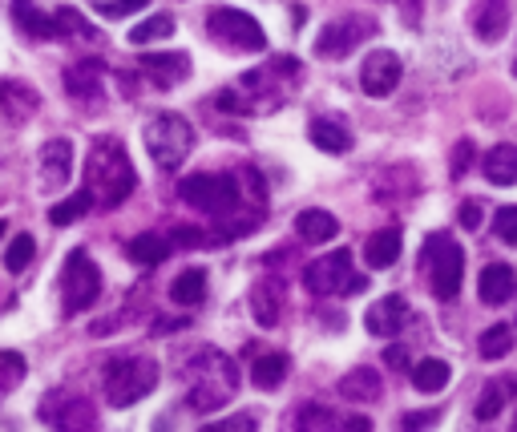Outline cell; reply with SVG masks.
<instances>
[{"mask_svg":"<svg viewBox=\"0 0 517 432\" xmlns=\"http://www.w3.org/2000/svg\"><path fill=\"white\" fill-rule=\"evenodd\" d=\"M138 186V174L122 150L118 138H97L85 162V194L93 198V206L101 210H114L122 206Z\"/></svg>","mask_w":517,"mask_h":432,"instance_id":"1","label":"cell"},{"mask_svg":"<svg viewBox=\"0 0 517 432\" xmlns=\"http://www.w3.org/2000/svg\"><path fill=\"white\" fill-rule=\"evenodd\" d=\"M186 380H190L186 404H190L194 412H215V408H223V404L235 396V388H239V368H235V360H227L223 352L206 348V352H198V356L186 364Z\"/></svg>","mask_w":517,"mask_h":432,"instance_id":"2","label":"cell"},{"mask_svg":"<svg viewBox=\"0 0 517 432\" xmlns=\"http://www.w3.org/2000/svg\"><path fill=\"white\" fill-rule=\"evenodd\" d=\"M142 142L158 162V170H178L194 150V130L182 114H154L142 130Z\"/></svg>","mask_w":517,"mask_h":432,"instance_id":"3","label":"cell"},{"mask_svg":"<svg viewBox=\"0 0 517 432\" xmlns=\"http://www.w3.org/2000/svg\"><path fill=\"white\" fill-rule=\"evenodd\" d=\"M178 194L186 206H194L202 214H215V219L235 214L243 206V190H239L235 174H190V178H182Z\"/></svg>","mask_w":517,"mask_h":432,"instance_id":"4","label":"cell"},{"mask_svg":"<svg viewBox=\"0 0 517 432\" xmlns=\"http://www.w3.org/2000/svg\"><path fill=\"white\" fill-rule=\"evenodd\" d=\"M158 384V360L150 356H126V360H114L106 368V400L114 408H130L138 400H146Z\"/></svg>","mask_w":517,"mask_h":432,"instance_id":"5","label":"cell"},{"mask_svg":"<svg viewBox=\"0 0 517 432\" xmlns=\"http://www.w3.org/2000/svg\"><path fill=\"white\" fill-rule=\"evenodd\" d=\"M425 267H429V283L437 299H457L461 291V275H465V251L453 243V235H429L425 243Z\"/></svg>","mask_w":517,"mask_h":432,"instance_id":"6","label":"cell"},{"mask_svg":"<svg viewBox=\"0 0 517 432\" xmlns=\"http://www.w3.org/2000/svg\"><path fill=\"white\" fill-rule=\"evenodd\" d=\"M303 283H307V291H316V295H360L368 287V279L352 271L348 251H332V255L316 259L312 267L303 271Z\"/></svg>","mask_w":517,"mask_h":432,"instance_id":"7","label":"cell"},{"mask_svg":"<svg viewBox=\"0 0 517 432\" xmlns=\"http://www.w3.org/2000/svg\"><path fill=\"white\" fill-rule=\"evenodd\" d=\"M206 29H211V37L219 45L239 49V53H263L267 49L263 25L243 9H215L211 17H206Z\"/></svg>","mask_w":517,"mask_h":432,"instance_id":"8","label":"cell"},{"mask_svg":"<svg viewBox=\"0 0 517 432\" xmlns=\"http://www.w3.org/2000/svg\"><path fill=\"white\" fill-rule=\"evenodd\" d=\"M101 295V275L93 267V259L85 251H69L65 259V271H61V299H65V311L77 315V311H89Z\"/></svg>","mask_w":517,"mask_h":432,"instance_id":"9","label":"cell"},{"mask_svg":"<svg viewBox=\"0 0 517 432\" xmlns=\"http://www.w3.org/2000/svg\"><path fill=\"white\" fill-rule=\"evenodd\" d=\"M376 33V21L372 17H344V21H332L320 37H316V53L320 57H348L360 41H368Z\"/></svg>","mask_w":517,"mask_h":432,"instance_id":"10","label":"cell"},{"mask_svg":"<svg viewBox=\"0 0 517 432\" xmlns=\"http://www.w3.org/2000/svg\"><path fill=\"white\" fill-rule=\"evenodd\" d=\"M41 420L49 428H97V412L85 396L73 392H49L41 404Z\"/></svg>","mask_w":517,"mask_h":432,"instance_id":"11","label":"cell"},{"mask_svg":"<svg viewBox=\"0 0 517 432\" xmlns=\"http://www.w3.org/2000/svg\"><path fill=\"white\" fill-rule=\"evenodd\" d=\"M400 73H404L400 57L388 53V49H376V53H368L364 65H360V85H364L368 97H388V93L400 85Z\"/></svg>","mask_w":517,"mask_h":432,"instance_id":"12","label":"cell"},{"mask_svg":"<svg viewBox=\"0 0 517 432\" xmlns=\"http://www.w3.org/2000/svg\"><path fill=\"white\" fill-rule=\"evenodd\" d=\"M404 323H408V303H404V295H384V299H376V303L364 311V328H368L372 336H380V340L400 336Z\"/></svg>","mask_w":517,"mask_h":432,"instance_id":"13","label":"cell"},{"mask_svg":"<svg viewBox=\"0 0 517 432\" xmlns=\"http://www.w3.org/2000/svg\"><path fill=\"white\" fill-rule=\"evenodd\" d=\"M138 69H142L158 89H174L178 81H186V77H190V61H186V53H146V57L138 61Z\"/></svg>","mask_w":517,"mask_h":432,"instance_id":"14","label":"cell"},{"mask_svg":"<svg viewBox=\"0 0 517 432\" xmlns=\"http://www.w3.org/2000/svg\"><path fill=\"white\" fill-rule=\"evenodd\" d=\"M37 166H41V182H45L49 190H61V186L69 182V174H73V146H69L65 138L45 142Z\"/></svg>","mask_w":517,"mask_h":432,"instance_id":"15","label":"cell"},{"mask_svg":"<svg viewBox=\"0 0 517 432\" xmlns=\"http://www.w3.org/2000/svg\"><path fill=\"white\" fill-rule=\"evenodd\" d=\"M37 105H41L37 89H29L21 81H0V118L5 122H13V126L29 122L37 114Z\"/></svg>","mask_w":517,"mask_h":432,"instance_id":"16","label":"cell"},{"mask_svg":"<svg viewBox=\"0 0 517 432\" xmlns=\"http://www.w3.org/2000/svg\"><path fill=\"white\" fill-rule=\"evenodd\" d=\"M509 29V0H477V9H473V33L493 45L501 41V33Z\"/></svg>","mask_w":517,"mask_h":432,"instance_id":"17","label":"cell"},{"mask_svg":"<svg viewBox=\"0 0 517 432\" xmlns=\"http://www.w3.org/2000/svg\"><path fill=\"white\" fill-rule=\"evenodd\" d=\"M513 287H517V279H513V267H509V263H489V267L481 271V279H477L481 303H489V307H501V303L513 295Z\"/></svg>","mask_w":517,"mask_h":432,"instance_id":"18","label":"cell"},{"mask_svg":"<svg viewBox=\"0 0 517 432\" xmlns=\"http://www.w3.org/2000/svg\"><path fill=\"white\" fill-rule=\"evenodd\" d=\"M101 73H106L101 61H77L65 69V89L77 101H93V97H101Z\"/></svg>","mask_w":517,"mask_h":432,"instance_id":"19","label":"cell"},{"mask_svg":"<svg viewBox=\"0 0 517 432\" xmlns=\"http://www.w3.org/2000/svg\"><path fill=\"white\" fill-rule=\"evenodd\" d=\"M295 231H299L303 243L320 247V243H332L340 235V223H336V214H328V210H303L295 219Z\"/></svg>","mask_w":517,"mask_h":432,"instance_id":"20","label":"cell"},{"mask_svg":"<svg viewBox=\"0 0 517 432\" xmlns=\"http://www.w3.org/2000/svg\"><path fill=\"white\" fill-rule=\"evenodd\" d=\"M481 170H485V178H489L493 186H517V146H513V142L493 146V150L485 154Z\"/></svg>","mask_w":517,"mask_h":432,"instance_id":"21","label":"cell"},{"mask_svg":"<svg viewBox=\"0 0 517 432\" xmlns=\"http://www.w3.org/2000/svg\"><path fill=\"white\" fill-rule=\"evenodd\" d=\"M364 259H368V267H372V271H388V267L400 259V231H396V227H384V231L368 235V243H364Z\"/></svg>","mask_w":517,"mask_h":432,"instance_id":"22","label":"cell"},{"mask_svg":"<svg viewBox=\"0 0 517 432\" xmlns=\"http://www.w3.org/2000/svg\"><path fill=\"white\" fill-rule=\"evenodd\" d=\"M251 311H255V319H259V328H275V323H279V315H283V291H279L275 279L255 283V291H251Z\"/></svg>","mask_w":517,"mask_h":432,"instance_id":"23","label":"cell"},{"mask_svg":"<svg viewBox=\"0 0 517 432\" xmlns=\"http://www.w3.org/2000/svg\"><path fill=\"white\" fill-rule=\"evenodd\" d=\"M13 21L33 37V41H53L57 37V21L45 17L33 0H13Z\"/></svg>","mask_w":517,"mask_h":432,"instance_id":"24","label":"cell"},{"mask_svg":"<svg viewBox=\"0 0 517 432\" xmlns=\"http://www.w3.org/2000/svg\"><path fill=\"white\" fill-rule=\"evenodd\" d=\"M517 396V380H489L485 384V392H481V400H477V420L481 424H489V420H497L501 416V408L509 404Z\"/></svg>","mask_w":517,"mask_h":432,"instance_id":"25","label":"cell"},{"mask_svg":"<svg viewBox=\"0 0 517 432\" xmlns=\"http://www.w3.org/2000/svg\"><path fill=\"white\" fill-rule=\"evenodd\" d=\"M340 396L356 400V404H372V400H380V376L372 368H356L340 380Z\"/></svg>","mask_w":517,"mask_h":432,"instance_id":"26","label":"cell"},{"mask_svg":"<svg viewBox=\"0 0 517 432\" xmlns=\"http://www.w3.org/2000/svg\"><path fill=\"white\" fill-rule=\"evenodd\" d=\"M170 299H174L178 307H198V303L206 299V271H202V267L182 271V275L170 283Z\"/></svg>","mask_w":517,"mask_h":432,"instance_id":"27","label":"cell"},{"mask_svg":"<svg viewBox=\"0 0 517 432\" xmlns=\"http://www.w3.org/2000/svg\"><path fill=\"white\" fill-rule=\"evenodd\" d=\"M166 255H170V239H162L154 231H142V235L130 239V259L142 263V267H158Z\"/></svg>","mask_w":517,"mask_h":432,"instance_id":"28","label":"cell"},{"mask_svg":"<svg viewBox=\"0 0 517 432\" xmlns=\"http://www.w3.org/2000/svg\"><path fill=\"white\" fill-rule=\"evenodd\" d=\"M283 376H287V356H283V352H263V356H255V368H251L255 388L271 392V388L283 384Z\"/></svg>","mask_w":517,"mask_h":432,"instance_id":"29","label":"cell"},{"mask_svg":"<svg viewBox=\"0 0 517 432\" xmlns=\"http://www.w3.org/2000/svg\"><path fill=\"white\" fill-rule=\"evenodd\" d=\"M312 142L324 150V154H348L352 150V134L340 126V122H312Z\"/></svg>","mask_w":517,"mask_h":432,"instance_id":"30","label":"cell"},{"mask_svg":"<svg viewBox=\"0 0 517 432\" xmlns=\"http://www.w3.org/2000/svg\"><path fill=\"white\" fill-rule=\"evenodd\" d=\"M449 364L445 360H421L417 368H412V388L417 392H441L449 384Z\"/></svg>","mask_w":517,"mask_h":432,"instance_id":"31","label":"cell"},{"mask_svg":"<svg viewBox=\"0 0 517 432\" xmlns=\"http://www.w3.org/2000/svg\"><path fill=\"white\" fill-rule=\"evenodd\" d=\"M509 348H513V328L509 323H493V328L481 332V344H477L481 360H501Z\"/></svg>","mask_w":517,"mask_h":432,"instance_id":"32","label":"cell"},{"mask_svg":"<svg viewBox=\"0 0 517 432\" xmlns=\"http://www.w3.org/2000/svg\"><path fill=\"white\" fill-rule=\"evenodd\" d=\"M93 210V198L81 190V194H73V198H65V202H57L53 210H49V223L53 227H69V223H77L81 214H89Z\"/></svg>","mask_w":517,"mask_h":432,"instance_id":"33","label":"cell"},{"mask_svg":"<svg viewBox=\"0 0 517 432\" xmlns=\"http://www.w3.org/2000/svg\"><path fill=\"white\" fill-rule=\"evenodd\" d=\"M170 33H174V17H170V13H158V17H150V21H142V25H134V29H130V45L166 41Z\"/></svg>","mask_w":517,"mask_h":432,"instance_id":"34","label":"cell"},{"mask_svg":"<svg viewBox=\"0 0 517 432\" xmlns=\"http://www.w3.org/2000/svg\"><path fill=\"white\" fill-rule=\"evenodd\" d=\"M53 21H57V37H65V33L77 37V41H93V37H97V29H93L77 9H61Z\"/></svg>","mask_w":517,"mask_h":432,"instance_id":"35","label":"cell"},{"mask_svg":"<svg viewBox=\"0 0 517 432\" xmlns=\"http://www.w3.org/2000/svg\"><path fill=\"white\" fill-rule=\"evenodd\" d=\"M33 255H37V247H33V235H17V239L9 243V251H5V267H9L13 275H21V271H29Z\"/></svg>","mask_w":517,"mask_h":432,"instance_id":"36","label":"cell"},{"mask_svg":"<svg viewBox=\"0 0 517 432\" xmlns=\"http://www.w3.org/2000/svg\"><path fill=\"white\" fill-rule=\"evenodd\" d=\"M493 235H497L505 247H517V206H501V210H497Z\"/></svg>","mask_w":517,"mask_h":432,"instance_id":"37","label":"cell"},{"mask_svg":"<svg viewBox=\"0 0 517 432\" xmlns=\"http://www.w3.org/2000/svg\"><path fill=\"white\" fill-rule=\"evenodd\" d=\"M146 5H150V0H101L97 13L110 17V21H122V17H130V13H142Z\"/></svg>","mask_w":517,"mask_h":432,"instance_id":"38","label":"cell"},{"mask_svg":"<svg viewBox=\"0 0 517 432\" xmlns=\"http://www.w3.org/2000/svg\"><path fill=\"white\" fill-rule=\"evenodd\" d=\"M295 428L307 432V428H340V424H336V416L328 408H303L299 420H295Z\"/></svg>","mask_w":517,"mask_h":432,"instance_id":"39","label":"cell"},{"mask_svg":"<svg viewBox=\"0 0 517 432\" xmlns=\"http://www.w3.org/2000/svg\"><path fill=\"white\" fill-rule=\"evenodd\" d=\"M259 424H255V416H231V420H223V424H206L202 432H255Z\"/></svg>","mask_w":517,"mask_h":432,"instance_id":"40","label":"cell"},{"mask_svg":"<svg viewBox=\"0 0 517 432\" xmlns=\"http://www.w3.org/2000/svg\"><path fill=\"white\" fill-rule=\"evenodd\" d=\"M473 158H477L473 142H461V146L453 150V166H449V170H453V178H461V174H465V170L473 166Z\"/></svg>","mask_w":517,"mask_h":432,"instance_id":"41","label":"cell"},{"mask_svg":"<svg viewBox=\"0 0 517 432\" xmlns=\"http://www.w3.org/2000/svg\"><path fill=\"white\" fill-rule=\"evenodd\" d=\"M429 424H437V412H408L400 420V428H429Z\"/></svg>","mask_w":517,"mask_h":432,"instance_id":"42","label":"cell"},{"mask_svg":"<svg viewBox=\"0 0 517 432\" xmlns=\"http://www.w3.org/2000/svg\"><path fill=\"white\" fill-rule=\"evenodd\" d=\"M392 5L404 13V21H408V25H417V21H421V0H392Z\"/></svg>","mask_w":517,"mask_h":432,"instance_id":"43","label":"cell"},{"mask_svg":"<svg viewBox=\"0 0 517 432\" xmlns=\"http://www.w3.org/2000/svg\"><path fill=\"white\" fill-rule=\"evenodd\" d=\"M477 223H481V206H477V202H465V206H461V227L473 231Z\"/></svg>","mask_w":517,"mask_h":432,"instance_id":"44","label":"cell"},{"mask_svg":"<svg viewBox=\"0 0 517 432\" xmlns=\"http://www.w3.org/2000/svg\"><path fill=\"white\" fill-rule=\"evenodd\" d=\"M384 364L400 372V368H408V352H404V348H388V352H384Z\"/></svg>","mask_w":517,"mask_h":432,"instance_id":"45","label":"cell"},{"mask_svg":"<svg viewBox=\"0 0 517 432\" xmlns=\"http://www.w3.org/2000/svg\"><path fill=\"white\" fill-rule=\"evenodd\" d=\"M174 243H178V247H194V243H202V235L190 231V227H178V231H174Z\"/></svg>","mask_w":517,"mask_h":432,"instance_id":"46","label":"cell"},{"mask_svg":"<svg viewBox=\"0 0 517 432\" xmlns=\"http://www.w3.org/2000/svg\"><path fill=\"white\" fill-rule=\"evenodd\" d=\"M340 428H360V432H368V428H372V420H364V416H348Z\"/></svg>","mask_w":517,"mask_h":432,"instance_id":"47","label":"cell"},{"mask_svg":"<svg viewBox=\"0 0 517 432\" xmlns=\"http://www.w3.org/2000/svg\"><path fill=\"white\" fill-rule=\"evenodd\" d=\"M5 227H9V223H0V235H5Z\"/></svg>","mask_w":517,"mask_h":432,"instance_id":"48","label":"cell"},{"mask_svg":"<svg viewBox=\"0 0 517 432\" xmlns=\"http://www.w3.org/2000/svg\"><path fill=\"white\" fill-rule=\"evenodd\" d=\"M513 428H517V420H513Z\"/></svg>","mask_w":517,"mask_h":432,"instance_id":"49","label":"cell"},{"mask_svg":"<svg viewBox=\"0 0 517 432\" xmlns=\"http://www.w3.org/2000/svg\"><path fill=\"white\" fill-rule=\"evenodd\" d=\"M513 69H517V61H513Z\"/></svg>","mask_w":517,"mask_h":432,"instance_id":"50","label":"cell"}]
</instances>
